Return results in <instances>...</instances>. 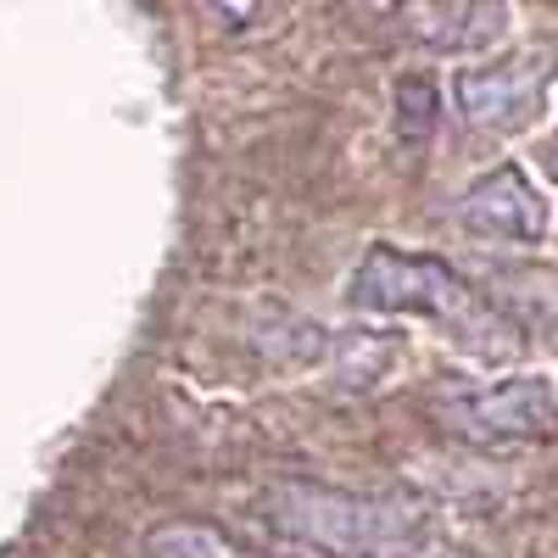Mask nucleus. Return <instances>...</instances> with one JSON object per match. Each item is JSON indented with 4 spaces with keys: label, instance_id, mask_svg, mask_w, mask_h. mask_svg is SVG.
<instances>
[{
    "label": "nucleus",
    "instance_id": "8",
    "mask_svg": "<svg viewBox=\"0 0 558 558\" xmlns=\"http://www.w3.org/2000/svg\"><path fill=\"white\" fill-rule=\"evenodd\" d=\"M436 118H441V89L430 78H418V73L402 78L397 84V134L402 140H430Z\"/></svg>",
    "mask_w": 558,
    "mask_h": 558
},
{
    "label": "nucleus",
    "instance_id": "2",
    "mask_svg": "<svg viewBox=\"0 0 558 558\" xmlns=\"http://www.w3.org/2000/svg\"><path fill=\"white\" fill-rule=\"evenodd\" d=\"M347 302L363 313H413V318H463L470 313V286L447 257L368 246L363 263L347 279Z\"/></svg>",
    "mask_w": 558,
    "mask_h": 558
},
{
    "label": "nucleus",
    "instance_id": "5",
    "mask_svg": "<svg viewBox=\"0 0 558 558\" xmlns=\"http://www.w3.org/2000/svg\"><path fill=\"white\" fill-rule=\"evenodd\" d=\"M458 112L470 129H525L536 118V107L547 101V62L536 57H514V62H486V68H463L458 84Z\"/></svg>",
    "mask_w": 558,
    "mask_h": 558
},
{
    "label": "nucleus",
    "instance_id": "6",
    "mask_svg": "<svg viewBox=\"0 0 558 558\" xmlns=\"http://www.w3.org/2000/svg\"><path fill=\"white\" fill-rule=\"evenodd\" d=\"M402 34L425 51L441 57H463V51H486L508 28V7L502 0H413L397 12Z\"/></svg>",
    "mask_w": 558,
    "mask_h": 558
},
{
    "label": "nucleus",
    "instance_id": "3",
    "mask_svg": "<svg viewBox=\"0 0 558 558\" xmlns=\"http://www.w3.org/2000/svg\"><path fill=\"white\" fill-rule=\"evenodd\" d=\"M436 418L447 436L463 441H531L553 425V380L547 375H514V380H497V386H470V391H452L436 402Z\"/></svg>",
    "mask_w": 558,
    "mask_h": 558
},
{
    "label": "nucleus",
    "instance_id": "7",
    "mask_svg": "<svg viewBox=\"0 0 558 558\" xmlns=\"http://www.w3.org/2000/svg\"><path fill=\"white\" fill-rule=\"evenodd\" d=\"M146 558H257L252 547H241L235 536H223L213 525L196 520H168L146 536Z\"/></svg>",
    "mask_w": 558,
    "mask_h": 558
},
{
    "label": "nucleus",
    "instance_id": "1",
    "mask_svg": "<svg viewBox=\"0 0 558 558\" xmlns=\"http://www.w3.org/2000/svg\"><path fill=\"white\" fill-rule=\"evenodd\" d=\"M263 520L268 531L324 558H413L430 542V520L418 502L318 481H274L263 492Z\"/></svg>",
    "mask_w": 558,
    "mask_h": 558
},
{
    "label": "nucleus",
    "instance_id": "4",
    "mask_svg": "<svg viewBox=\"0 0 558 558\" xmlns=\"http://www.w3.org/2000/svg\"><path fill=\"white\" fill-rule=\"evenodd\" d=\"M458 223L481 241H502V246H542L547 241V196L531 184V173L520 162H502L492 173H481L458 202Z\"/></svg>",
    "mask_w": 558,
    "mask_h": 558
}]
</instances>
